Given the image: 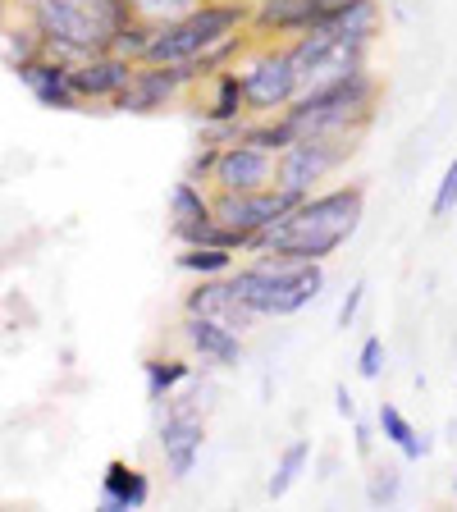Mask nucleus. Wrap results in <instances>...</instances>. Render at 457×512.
I'll use <instances>...</instances> for the list:
<instances>
[{"label":"nucleus","instance_id":"f257e3e1","mask_svg":"<svg viewBox=\"0 0 457 512\" xmlns=\"http://www.w3.org/2000/svg\"><path fill=\"white\" fill-rule=\"evenodd\" d=\"M366 215V188L362 183H339L325 192H307L279 224H270L266 234H256L252 252H279L288 261H330L357 229Z\"/></svg>","mask_w":457,"mask_h":512},{"label":"nucleus","instance_id":"f03ea898","mask_svg":"<svg viewBox=\"0 0 457 512\" xmlns=\"http://www.w3.org/2000/svg\"><path fill=\"white\" fill-rule=\"evenodd\" d=\"M380 92V78L366 64V69L339 78V83L298 92L279 115L293 128V138H307V133H366L380 115Z\"/></svg>","mask_w":457,"mask_h":512},{"label":"nucleus","instance_id":"7ed1b4c3","mask_svg":"<svg viewBox=\"0 0 457 512\" xmlns=\"http://www.w3.org/2000/svg\"><path fill=\"white\" fill-rule=\"evenodd\" d=\"M234 293L256 311L261 320L270 316H298L302 307L325 293V266L320 261H288L279 252H261L256 261L229 270Z\"/></svg>","mask_w":457,"mask_h":512},{"label":"nucleus","instance_id":"20e7f679","mask_svg":"<svg viewBox=\"0 0 457 512\" xmlns=\"http://www.w3.org/2000/svg\"><path fill=\"white\" fill-rule=\"evenodd\" d=\"M247 14L252 5L247 0H202L197 10H188L183 19L174 23H156L147 42V55L138 64H183L192 55L211 51L215 42H224L229 32L247 28Z\"/></svg>","mask_w":457,"mask_h":512},{"label":"nucleus","instance_id":"39448f33","mask_svg":"<svg viewBox=\"0 0 457 512\" xmlns=\"http://www.w3.org/2000/svg\"><path fill=\"white\" fill-rule=\"evenodd\" d=\"M357 142H362V133H307V138H293L275 156V188L316 192L330 174H339L357 156Z\"/></svg>","mask_w":457,"mask_h":512},{"label":"nucleus","instance_id":"423d86ee","mask_svg":"<svg viewBox=\"0 0 457 512\" xmlns=\"http://www.w3.org/2000/svg\"><path fill=\"white\" fill-rule=\"evenodd\" d=\"M32 32L42 37V51L60 60H87L96 51H110V37L96 28V19L83 10V0H23Z\"/></svg>","mask_w":457,"mask_h":512},{"label":"nucleus","instance_id":"0eeeda50","mask_svg":"<svg viewBox=\"0 0 457 512\" xmlns=\"http://www.w3.org/2000/svg\"><path fill=\"white\" fill-rule=\"evenodd\" d=\"M371 46L375 42L339 37V32H325V28H311V32H302V37H293L288 55L298 64V87L311 92V87L339 83V78L366 69V64H371Z\"/></svg>","mask_w":457,"mask_h":512},{"label":"nucleus","instance_id":"6e6552de","mask_svg":"<svg viewBox=\"0 0 457 512\" xmlns=\"http://www.w3.org/2000/svg\"><path fill=\"white\" fill-rule=\"evenodd\" d=\"M238 74L247 92V115H279L302 92L288 42H252V55L238 60Z\"/></svg>","mask_w":457,"mask_h":512},{"label":"nucleus","instance_id":"1a4fd4ad","mask_svg":"<svg viewBox=\"0 0 457 512\" xmlns=\"http://www.w3.org/2000/svg\"><path fill=\"white\" fill-rule=\"evenodd\" d=\"M307 192H288V188H256V192H215L211 188V202H215V220L234 234H247L256 243V234H266L270 224H279L293 206L302 202Z\"/></svg>","mask_w":457,"mask_h":512},{"label":"nucleus","instance_id":"9d476101","mask_svg":"<svg viewBox=\"0 0 457 512\" xmlns=\"http://www.w3.org/2000/svg\"><path fill=\"white\" fill-rule=\"evenodd\" d=\"M183 92H192L183 64H138L128 87L110 101V110L119 115H160L165 106H174Z\"/></svg>","mask_w":457,"mask_h":512},{"label":"nucleus","instance_id":"9b49d317","mask_svg":"<svg viewBox=\"0 0 457 512\" xmlns=\"http://www.w3.org/2000/svg\"><path fill=\"white\" fill-rule=\"evenodd\" d=\"M156 444H160V458H165V471L174 480H188L206 448V412H197L192 403H174L156 430Z\"/></svg>","mask_w":457,"mask_h":512},{"label":"nucleus","instance_id":"f8f14e48","mask_svg":"<svg viewBox=\"0 0 457 512\" xmlns=\"http://www.w3.org/2000/svg\"><path fill=\"white\" fill-rule=\"evenodd\" d=\"M19 83L32 92V101L46 110H83V96L74 92V60H60L51 51H37L14 64Z\"/></svg>","mask_w":457,"mask_h":512},{"label":"nucleus","instance_id":"ddd939ff","mask_svg":"<svg viewBox=\"0 0 457 512\" xmlns=\"http://www.w3.org/2000/svg\"><path fill=\"white\" fill-rule=\"evenodd\" d=\"M215 192H256V188H275V156L252 142H229L220 147V160H215L211 174Z\"/></svg>","mask_w":457,"mask_h":512},{"label":"nucleus","instance_id":"4468645a","mask_svg":"<svg viewBox=\"0 0 457 512\" xmlns=\"http://www.w3.org/2000/svg\"><path fill=\"white\" fill-rule=\"evenodd\" d=\"M320 23V10L311 0H252L247 32L252 42H293Z\"/></svg>","mask_w":457,"mask_h":512},{"label":"nucleus","instance_id":"2eb2a0df","mask_svg":"<svg viewBox=\"0 0 457 512\" xmlns=\"http://www.w3.org/2000/svg\"><path fill=\"white\" fill-rule=\"evenodd\" d=\"M183 311H192V316H215V320H224V325H229V330H238V334L256 330V320H261V316H256V311L234 293L229 275L197 279V288H188V293H183Z\"/></svg>","mask_w":457,"mask_h":512},{"label":"nucleus","instance_id":"dca6fc26","mask_svg":"<svg viewBox=\"0 0 457 512\" xmlns=\"http://www.w3.org/2000/svg\"><path fill=\"white\" fill-rule=\"evenodd\" d=\"M179 339L188 343L192 357H202V362H211V366H238L247 357L243 334L229 330V325L215 316H192V311H183Z\"/></svg>","mask_w":457,"mask_h":512},{"label":"nucleus","instance_id":"f3484780","mask_svg":"<svg viewBox=\"0 0 457 512\" xmlns=\"http://www.w3.org/2000/svg\"><path fill=\"white\" fill-rule=\"evenodd\" d=\"M133 69H138V60H128V55L96 51V55H87V60L74 64V92L83 96V101H115V96L128 87Z\"/></svg>","mask_w":457,"mask_h":512},{"label":"nucleus","instance_id":"a211bd4d","mask_svg":"<svg viewBox=\"0 0 457 512\" xmlns=\"http://www.w3.org/2000/svg\"><path fill=\"white\" fill-rule=\"evenodd\" d=\"M170 234L179 238L183 247L192 243H202V234L215 224V202H211V192L202 188V183H192V179H179L170 188Z\"/></svg>","mask_w":457,"mask_h":512},{"label":"nucleus","instance_id":"6ab92c4d","mask_svg":"<svg viewBox=\"0 0 457 512\" xmlns=\"http://www.w3.org/2000/svg\"><path fill=\"white\" fill-rule=\"evenodd\" d=\"M147 499H151L147 471L128 467L124 458L106 462V471H101V512H138L147 508Z\"/></svg>","mask_w":457,"mask_h":512},{"label":"nucleus","instance_id":"aec40b11","mask_svg":"<svg viewBox=\"0 0 457 512\" xmlns=\"http://www.w3.org/2000/svg\"><path fill=\"white\" fill-rule=\"evenodd\" d=\"M206 83H211V92L202 101V124H238V119H247V92H243L238 64L211 74Z\"/></svg>","mask_w":457,"mask_h":512},{"label":"nucleus","instance_id":"412c9836","mask_svg":"<svg viewBox=\"0 0 457 512\" xmlns=\"http://www.w3.org/2000/svg\"><path fill=\"white\" fill-rule=\"evenodd\" d=\"M375 426H380L384 444H394L407 462H421L430 453V439L412 426V416H407L398 403H380V412H375Z\"/></svg>","mask_w":457,"mask_h":512},{"label":"nucleus","instance_id":"4be33fe9","mask_svg":"<svg viewBox=\"0 0 457 512\" xmlns=\"http://www.w3.org/2000/svg\"><path fill=\"white\" fill-rule=\"evenodd\" d=\"M188 375H192V362H183V357H147V362H142L147 403L151 407H165L183 389V384H188Z\"/></svg>","mask_w":457,"mask_h":512},{"label":"nucleus","instance_id":"5701e85b","mask_svg":"<svg viewBox=\"0 0 457 512\" xmlns=\"http://www.w3.org/2000/svg\"><path fill=\"white\" fill-rule=\"evenodd\" d=\"M174 266H179L183 275L211 279V275H229V270L238 266V252H229V247H211V243H192L174 256Z\"/></svg>","mask_w":457,"mask_h":512},{"label":"nucleus","instance_id":"b1692460","mask_svg":"<svg viewBox=\"0 0 457 512\" xmlns=\"http://www.w3.org/2000/svg\"><path fill=\"white\" fill-rule=\"evenodd\" d=\"M307 462H311V439H293V444L279 453V462H275V476H270V485H266V494L270 499H284L293 485H298V476L307 471Z\"/></svg>","mask_w":457,"mask_h":512},{"label":"nucleus","instance_id":"393cba45","mask_svg":"<svg viewBox=\"0 0 457 512\" xmlns=\"http://www.w3.org/2000/svg\"><path fill=\"white\" fill-rule=\"evenodd\" d=\"M398 494H403V471H398L394 462L375 467L371 480H366V499H371V508H394Z\"/></svg>","mask_w":457,"mask_h":512},{"label":"nucleus","instance_id":"a878e982","mask_svg":"<svg viewBox=\"0 0 457 512\" xmlns=\"http://www.w3.org/2000/svg\"><path fill=\"white\" fill-rule=\"evenodd\" d=\"M197 5H202V0H133V10L147 23H174L188 10H197Z\"/></svg>","mask_w":457,"mask_h":512},{"label":"nucleus","instance_id":"bb28decb","mask_svg":"<svg viewBox=\"0 0 457 512\" xmlns=\"http://www.w3.org/2000/svg\"><path fill=\"white\" fill-rule=\"evenodd\" d=\"M215 160H220V147H215V142H202V147L192 151V160H188V174H183V179H192V183H202V188H211Z\"/></svg>","mask_w":457,"mask_h":512},{"label":"nucleus","instance_id":"cd10ccee","mask_svg":"<svg viewBox=\"0 0 457 512\" xmlns=\"http://www.w3.org/2000/svg\"><path fill=\"white\" fill-rule=\"evenodd\" d=\"M380 371H384V339L371 334V339L362 343V352H357V375H362V380H380Z\"/></svg>","mask_w":457,"mask_h":512},{"label":"nucleus","instance_id":"c85d7f7f","mask_svg":"<svg viewBox=\"0 0 457 512\" xmlns=\"http://www.w3.org/2000/svg\"><path fill=\"white\" fill-rule=\"evenodd\" d=\"M453 206H457V156H453V165L444 170V179H439L435 202H430V215H435V220H444Z\"/></svg>","mask_w":457,"mask_h":512},{"label":"nucleus","instance_id":"c756f323","mask_svg":"<svg viewBox=\"0 0 457 512\" xmlns=\"http://www.w3.org/2000/svg\"><path fill=\"white\" fill-rule=\"evenodd\" d=\"M362 302H366V279H357V284L343 293V302H339V316H334V325L339 330H348V325H357V311H362Z\"/></svg>","mask_w":457,"mask_h":512},{"label":"nucleus","instance_id":"7c9ffc66","mask_svg":"<svg viewBox=\"0 0 457 512\" xmlns=\"http://www.w3.org/2000/svg\"><path fill=\"white\" fill-rule=\"evenodd\" d=\"M334 407H339V416H357V403H352V394H348V384H334Z\"/></svg>","mask_w":457,"mask_h":512},{"label":"nucleus","instance_id":"2f4dec72","mask_svg":"<svg viewBox=\"0 0 457 512\" xmlns=\"http://www.w3.org/2000/svg\"><path fill=\"white\" fill-rule=\"evenodd\" d=\"M352 435H357V453H362V458H371V430H366L357 416H352Z\"/></svg>","mask_w":457,"mask_h":512},{"label":"nucleus","instance_id":"473e14b6","mask_svg":"<svg viewBox=\"0 0 457 512\" xmlns=\"http://www.w3.org/2000/svg\"><path fill=\"white\" fill-rule=\"evenodd\" d=\"M311 5H316V10H320V19H325V14L343 10V5H352V0H311Z\"/></svg>","mask_w":457,"mask_h":512},{"label":"nucleus","instance_id":"72a5a7b5","mask_svg":"<svg viewBox=\"0 0 457 512\" xmlns=\"http://www.w3.org/2000/svg\"><path fill=\"white\" fill-rule=\"evenodd\" d=\"M5 10H14V0H0V14H5Z\"/></svg>","mask_w":457,"mask_h":512}]
</instances>
